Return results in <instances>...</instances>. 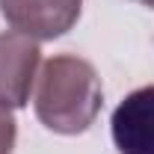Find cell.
Listing matches in <instances>:
<instances>
[{"label":"cell","mask_w":154,"mask_h":154,"mask_svg":"<svg viewBox=\"0 0 154 154\" xmlns=\"http://www.w3.org/2000/svg\"><path fill=\"white\" fill-rule=\"evenodd\" d=\"M104 104L101 77L80 57H54L38 71L33 107L38 122L54 134L74 136L95 125Z\"/></svg>","instance_id":"obj_1"},{"label":"cell","mask_w":154,"mask_h":154,"mask_svg":"<svg viewBox=\"0 0 154 154\" xmlns=\"http://www.w3.org/2000/svg\"><path fill=\"white\" fill-rule=\"evenodd\" d=\"M83 0H0V15L12 30L36 42L65 36L80 18Z\"/></svg>","instance_id":"obj_2"},{"label":"cell","mask_w":154,"mask_h":154,"mask_svg":"<svg viewBox=\"0 0 154 154\" xmlns=\"http://www.w3.org/2000/svg\"><path fill=\"white\" fill-rule=\"evenodd\" d=\"M42 51L38 42L18 30L0 33V107L18 110L30 101Z\"/></svg>","instance_id":"obj_3"},{"label":"cell","mask_w":154,"mask_h":154,"mask_svg":"<svg viewBox=\"0 0 154 154\" xmlns=\"http://www.w3.org/2000/svg\"><path fill=\"white\" fill-rule=\"evenodd\" d=\"M110 128L119 154H154V86L131 92L116 107Z\"/></svg>","instance_id":"obj_4"},{"label":"cell","mask_w":154,"mask_h":154,"mask_svg":"<svg viewBox=\"0 0 154 154\" xmlns=\"http://www.w3.org/2000/svg\"><path fill=\"white\" fill-rule=\"evenodd\" d=\"M15 148V119L6 107H0V154H12Z\"/></svg>","instance_id":"obj_5"},{"label":"cell","mask_w":154,"mask_h":154,"mask_svg":"<svg viewBox=\"0 0 154 154\" xmlns=\"http://www.w3.org/2000/svg\"><path fill=\"white\" fill-rule=\"evenodd\" d=\"M136 3H142V6H148V9H154V0H136Z\"/></svg>","instance_id":"obj_6"}]
</instances>
